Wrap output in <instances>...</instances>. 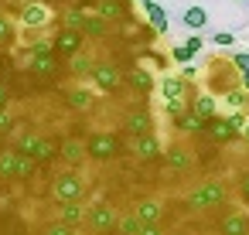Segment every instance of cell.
<instances>
[{
  "mask_svg": "<svg viewBox=\"0 0 249 235\" xmlns=\"http://www.w3.org/2000/svg\"><path fill=\"white\" fill-rule=\"evenodd\" d=\"M28 68L35 75H58L62 65H58V55H55L52 41H38V45L28 48Z\"/></svg>",
  "mask_w": 249,
  "mask_h": 235,
  "instance_id": "1",
  "label": "cell"
},
{
  "mask_svg": "<svg viewBox=\"0 0 249 235\" xmlns=\"http://www.w3.org/2000/svg\"><path fill=\"white\" fill-rule=\"evenodd\" d=\"M86 194V181L79 177V174H62V177H55L52 181V198L62 204V201H79Z\"/></svg>",
  "mask_w": 249,
  "mask_h": 235,
  "instance_id": "2",
  "label": "cell"
},
{
  "mask_svg": "<svg viewBox=\"0 0 249 235\" xmlns=\"http://www.w3.org/2000/svg\"><path fill=\"white\" fill-rule=\"evenodd\" d=\"M86 153L96 160V164H106L120 153V140L113 133H92V140L86 143Z\"/></svg>",
  "mask_w": 249,
  "mask_h": 235,
  "instance_id": "3",
  "label": "cell"
},
{
  "mask_svg": "<svg viewBox=\"0 0 249 235\" xmlns=\"http://www.w3.org/2000/svg\"><path fill=\"white\" fill-rule=\"evenodd\" d=\"M52 48H55V55H58V58H69V55H75V51H82V48H86V34H82V31H75V28H62V31H55Z\"/></svg>",
  "mask_w": 249,
  "mask_h": 235,
  "instance_id": "4",
  "label": "cell"
},
{
  "mask_svg": "<svg viewBox=\"0 0 249 235\" xmlns=\"http://www.w3.org/2000/svg\"><path fill=\"white\" fill-rule=\"evenodd\" d=\"M222 201H225V187L218 181H208V184H201V187H195L188 194V204L191 208H218Z\"/></svg>",
  "mask_w": 249,
  "mask_h": 235,
  "instance_id": "5",
  "label": "cell"
},
{
  "mask_svg": "<svg viewBox=\"0 0 249 235\" xmlns=\"http://www.w3.org/2000/svg\"><path fill=\"white\" fill-rule=\"evenodd\" d=\"M116 221H120V211H116L113 204H96V208H89V215H86V225H92V228L103 232V235L116 232Z\"/></svg>",
  "mask_w": 249,
  "mask_h": 235,
  "instance_id": "6",
  "label": "cell"
},
{
  "mask_svg": "<svg viewBox=\"0 0 249 235\" xmlns=\"http://www.w3.org/2000/svg\"><path fill=\"white\" fill-rule=\"evenodd\" d=\"M89 79H96V85H99L103 92H116V89L123 85V75H120L116 65H96Z\"/></svg>",
  "mask_w": 249,
  "mask_h": 235,
  "instance_id": "7",
  "label": "cell"
},
{
  "mask_svg": "<svg viewBox=\"0 0 249 235\" xmlns=\"http://www.w3.org/2000/svg\"><path fill=\"white\" fill-rule=\"evenodd\" d=\"M212 143H229V140H235L239 133L229 126V119H222V116H212V119H205V130H201Z\"/></svg>",
  "mask_w": 249,
  "mask_h": 235,
  "instance_id": "8",
  "label": "cell"
},
{
  "mask_svg": "<svg viewBox=\"0 0 249 235\" xmlns=\"http://www.w3.org/2000/svg\"><path fill=\"white\" fill-rule=\"evenodd\" d=\"M133 153H137V160H157L164 150H160V143H157V136H154V130L150 133H140V136H133Z\"/></svg>",
  "mask_w": 249,
  "mask_h": 235,
  "instance_id": "9",
  "label": "cell"
},
{
  "mask_svg": "<svg viewBox=\"0 0 249 235\" xmlns=\"http://www.w3.org/2000/svg\"><path fill=\"white\" fill-rule=\"evenodd\" d=\"M82 157H86V143H82V136H69L65 143H58V160H65L69 167H79Z\"/></svg>",
  "mask_w": 249,
  "mask_h": 235,
  "instance_id": "10",
  "label": "cell"
},
{
  "mask_svg": "<svg viewBox=\"0 0 249 235\" xmlns=\"http://www.w3.org/2000/svg\"><path fill=\"white\" fill-rule=\"evenodd\" d=\"M86 215H89V208L82 204V198L79 201H62L58 204V221H65V225H86Z\"/></svg>",
  "mask_w": 249,
  "mask_h": 235,
  "instance_id": "11",
  "label": "cell"
},
{
  "mask_svg": "<svg viewBox=\"0 0 249 235\" xmlns=\"http://www.w3.org/2000/svg\"><path fill=\"white\" fill-rule=\"evenodd\" d=\"M123 130H126V133H133V136H140V133H150V130H154V123H150V113H147V109H130V113L123 116Z\"/></svg>",
  "mask_w": 249,
  "mask_h": 235,
  "instance_id": "12",
  "label": "cell"
},
{
  "mask_svg": "<svg viewBox=\"0 0 249 235\" xmlns=\"http://www.w3.org/2000/svg\"><path fill=\"white\" fill-rule=\"evenodd\" d=\"M96 14L113 24V21H126V4L123 0H96Z\"/></svg>",
  "mask_w": 249,
  "mask_h": 235,
  "instance_id": "13",
  "label": "cell"
},
{
  "mask_svg": "<svg viewBox=\"0 0 249 235\" xmlns=\"http://www.w3.org/2000/svg\"><path fill=\"white\" fill-rule=\"evenodd\" d=\"M21 24H28V28H45V24H52V14H48L45 4H28V7L21 11Z\"/></svg>",
  "mask_w": 249,
  "mask_h": 235,
  "instance_id": "14",
  "label": "cell"
},
{
  "mask_svg": "<svg viewBox=\"0 0 249 235\" xmlns=\"http://www.w3.org/2000/svg\"><path fill=\"white\" fill-rule=\"evenodd\" d=\"M164 167L174 170V174H184V170H191V153L181 150V147H171V150L164 153Z\"/></svg>",
  "mask_w": 249,
  "mask_h": 235,
  "instance_id": "15",
  "label": "cell"
},
{
  "mask_svg": "<svg viewBox=\"0 0 249 235\" xmlns=\"http://www.w3.org/2000/svg\"><path fill=\"white\" fill-rule=\"evenodd\" d=\"M133 215L147 225V221H160L164 218V204L160 201H154V198H147V201H137L133 204Z\"/></svg>",
  "mask_w": 249,
  "mask_h": 235,
  "instance_id": "16",
  "label": "cell"
},
{
  "mask_svg": "<svg viewBox=\"0 0 249 235\" xmlns=\"http://www.w3.org/2000/svg\"><path fill=\"white\" fill-rule=\"evenodd\" d=\"M160 92H164V99H184V96H188V79H181V75H164V79H160Z\"/></svg>",
  "mask_w": 249,
  "mask_h": 235,
  "instance_id": "17",
  "label": "cell"
},
{
  "mask_svg": "<svg viewBox=\"0 0 249 235\" xmlns=\"http://www.w3.org/2000/svg\"><path fill=\"white\" fill-rule=\"evenodd\" d=\"M218 232H222V235H249V218H246V215H239V211H232V215H225V218H222Z\"/></svg>",
  "mask_w": 249,
  "mask_h": 235,
  "instance_id": "18",
  "label": "cell"
},
{
  "mask_svg": "<svg viewBox=\"0 0 249 235\" xmlns=\"http://www.w3.org/2000/svg\"><path fill=\"white\" fill-rule=\"evenodd\" d=\"M174 126H178V130H184V133H201V130H205V119H201L195 109H188V113L181 109V113L174 116Z\"/></svg>",
  "mask_w": 249,
  "mask_h": 235,
  "instance_id": "19",
  "label": "cell"
},
{
  "mask_svg": "<svg viewBox=\"0 0 249 235\" xmlns=\"http://www.w3.org/2000/svg\"><path fill=\"white\" fill-rule=\"evenodd\" d=\"M35 160H38V164H55V160H58V140L38 136V150H35Z\"/></svg>",
  "mask_w": 249,
  "mask_h": 235,
  "instance_id": "20",
  "label": "cell"
},
{
  "mask_svg": "<svg viewBox=\"0 0 249 235\" xmlns=\"http://www.w3.org/2000/svg\"><path fill=\"white\" fill-rule=\"evenodd\" d=\"M69 62H72V72L79 75V79H89L92 75V68H96V62L89 58V51L82 48V51H75V55H69Z\"/></svg>",
  "mask_w": 249,
  "mask_h": 235,
  "instance_id": "21",
  "label": "cell"
},
{
  "mask_svg": "<svg viewBox=\"0 0 249 235\" xmlns=\"http://www.w3.org/2000/svg\"><path fill=\"white\" fill-rule=\"evenodd\" d=\"M140 4H143V11H147V17H150V24H154V31H167L171 24H167V11H160L157 4H154V0H140Z\"/></svg>",
  "mask_w": 249,
  "mask_h": 235,
  "instance_id": "22",
  "label": "cell"
},
{
  "mask_svg": "<svg viewBox=\"0 0 249 235\" xmlns=\"http://www.w3.org/2000/svg\"><path fill=\"white\" fill-rule=\"evenodd\" d=\"M79 31H82L86 38H106V34H109V24H106V21H103V17L96 14V17H86Z\"/></svg>",
  "mask_w": 249,
  "mask_h": 235,
  "instance_id": "23",
  "label": "cell"
},
{
  "mask_svg": "<svg viewBox=\"0 0 249 235\" xmlns=\"http://www.w3.org/2000/svg\"><path fill=\"white\" fill-rule=\"evenodd\" d=\"M181 21L188 24V31H201V28L208 24V14H205V7H188Z\"/></svg>",
  "mask_w": 249,
  "mask_h": 235,
  "instance_id": "24",
  "label": "cell"
},
{
  "mask_svg": "<svg viewBox=\"0 0 249 235\" xmlns=\"http://www.w3.org/2000/svg\"><path fill=\"white\" fill-rule=\"evenodd\" d=\"M191 109H195L201 119H212V116H218V102H215L212 96H198V99L191 102Z\"/></svg>",
  "mask_w": 249,
  "mask_h": 235,
  "instance_id": "25",
  "label": "cell"
},
{
  "mask_svg": "<svg viewBox=\"0 0 249 235\" xmlns=\"http://www.w3.org/2000/svg\"><path fill=\"white\" fill-rule=\"evenodd\" d=\"M38 170V160L35 157H28V153H18V164H14V177L18 181H28L31 174Z\"/></svg>",
  "mask_w": 249,
  "mask_h": 235,
  "instance_id": "26",
  "label": "cell"
},
{
  "mask_svg": "<svg viewBox=\"0 0 249 235\" xmlns=\"http://www.w3.org/2000/svg\"><path fill=\"white\" fill-rule=\"evenodd\" d=\"M130 85H133L137 92H150V89H154V75H150L147 68H133V72H130Z\"/></svg>",
  "mask_w": 249,
  "mask_h": 235,
  "instance_id": "27",
  "label": "cell"
},
{
  "mask_svg": "<svg viewBox=\"0 0 249 235\" xmlns=\"http://www.w3.org/2000/svg\"><path fill=\"white\" fill-rule=\"evenodd\" d=\"M140 225H143V221H140V218L130 211V215H120V221H116V232H120V235H137V232H140Z\"/></svg>",
  "mask_w": 249,
  "mask_h": 235,
  "instance_id": "28",
  "label": "cell"
},
{
  "mask_svg": "<svg viewBox=\"0 0 249 235\" xmlns=\"http://www.w3.org/2000/svg\"><path fill=\"white\" fill-rule=\"evenodd\" d=\"M14 164H18V150H0V177H14Z\"/></svg>",
  "mask_w": 249,
  "mask_h": 235,
  "instance_id": "29",
  "label": "cell"
},
{
  "mask_svg": "<svg viewBox=\"0 0 249 235\" xmlns=\"http://www.w3.org/2000/svg\"><path fill=\"white\" fill-rule=\"evenodd\" d=\"M14 150H18V153L35 157V150H38V133H21V136H18V143H14Z\"/></svg>",
  "mask_w": 249,
  "mask_h": 235,
  "instance_id": "30",
  "label": "cell"
},
{
  "mask_svg": "<svg viewBox=\"0 0 249 235\" xmlns=\"http://www.w3.org/2000/svg\"><path fill=\"white\" fill-rule=\"evenodd\" d=\"M82 21H86V14H82V7H69V11H62V28H82Z\"/></svg>",
  "mask_w": 249,
  "mask_h": 235,
  "instance_id": "31",
  "label": "cell"
},
{
  "mask_svg": "<svg viewBox=\"0 0 249 235\" xmlns=\"http://www.w3.org/2000/svg\"><path fill=\"white\" fill-rule=\"evenodd\" d=\"M69 106H72V109H89V106H92V96H89L86 89H72V92H69Z\"/></svg>",
  "mask_w": 249,
  "mask_h": 235,
  "instance_id": "32",
  "label": "cell"
},
{
  "mask_svg": "<svg viewBox=\"0 0 249 235\" xmlns=\"http://www.w3.org/2000/svg\"><path fill=\"white\" fill-rule=\"evenodd\" d=\"M225 102L235 106V109L249 106V89H229V92H225Z\"/></svg>",
  "mask_w": 249,
  "mask_h": 235,
  "instance_id": "33",
  "label": "cell"
},
{
  "mask_svg": "<svg viewBox=\"0 0 249 235\" xmlns=\"http://www.w3.org/2000/svg\"><path fill=\"white\" fill-rule=\"evenodd\" d=\"M232 62H235V68L242 72V85L249 89V51H235V55H232Z\"/></svg>",
  "mask_w": 249,
  "mask_h": 235,
  "instance_id": "34",
  "label": "cell"
},
{
  "mask_svg": "<svg viewBox=\"0 0 249 235\" xmlns=\"http://www.w3.org/2000/svg\"><path fill=\"white\" fill-rule=\"evenodd\" d=\"M11 38H14V24H11V17L0 14V45H7Z\"/></svg>",
  "mask_w": 249,
  "mask_h": 235,
  "instance_id": "35",
  "label": "cell"
},
{
  "mask_svg": "<svg viewBox=\"0 0 249 235\" xmlns=\"http://www.w3.org/2000/svg\"><path fill=\"white\" fill-rule=\"evenodd\" d=\"M171 58L181 62V65H188V62L195 58V51H188V45H178V48H171Z\"/></svg>",
  "mask_w": 249,
  "mask_h": 235,
  "instance_id": "36",
  "label": "cell"
},
{
  "mask_svg": "<svg viewBox=\"0 0 249 235\" xmlns=\"http://www.w3.org/2000/svg\"><path fill=\"white\" fill-rule=\"evenodd\" d=\"M45 235H72V225L55 221V225H48V228H45Z\"/></svg>",
  "mask_w": 249,
  "mask_h": 235,
  "instance_id": "37",
  "label": "cell"
},
{
  "mask_svg": "<svg viewBox=\"0 0 249 235\" xmlns=\"http://www.w3.org/2000/svg\"><path fill=\"white\" fill-rule=\"evenodd\" d=\"M164 109H167V116H178L184 109V99H164Z\"/></svg>",
  "mask_w": 249,
  "mask_h": 235,
  "instance_id": "38",
  "label": "cell"
},
{
  "mask_svg": "<svg viewBox=\"0 0 249 235\" xmlns=\"http://www.w3.org/2000/svg\"><path fill=\"white\" fill-rule=\"evenodd\" d=\"M137 235H164V232H160V225H157V221H147V225H140V232H137Z\"/></svg>",
  "mask_w": 249,
  "mask_h": 235,
  "instance_id": "39",
  "label": "cell"
},
{
  "mask_svg": "<svg viewBox=\"0 0 249 235\" xmlns=\"http://www.w3.org/2000/svg\"><path fill=\"white\" fill-rule=\"evenodd\" d=\"M229 126H232L235 133H242V126H246V119H242V113H232V116H229Z\"/></svg>",
  "mask_w": 249,
  "mask_h": 235,
  "instance_id": "40",
  "label": "cell"
},
{
  "mask_svg": "<svg viewBox=\"0 0 249 235\" xmlns=\"http://www.w3.org/2000/svg\"><path fill=\"white\" fill-rule=\"evenodd\" d=\"M215 45L229 48V45H232V34H229V31H218V34H215Z\"/></svg>",
  "mask_w": 249,
  "mask_h": 235,
  "instance_id": "41",
  "label": "cell"
},
{
  "mask_svg": "<svg viewBox=\"0 0 249 235\" xmlns=\"http://www.w3.org/2000/svg\"><path fill=\"white\" fill-rule=\"evenodd\" d=\"M0 130H11V113H7V106L0 109Z\"/></svg>",
  "mask_w": 249,
  "mask_h": 235,
  "instance_id": "42",
  "label": "cell"
},
{
  "mask_svg": "<svg viewBox=\"0 0 249 235\" xmlns=\"http://www.w3.org/2000/svg\"><path fill=\"white\" fill-rule=\"evenodd\" d=\"M184 45H188V51H195V55H198V51H201V38H188V41H184Z\"/></svg>",
  "mask_w": 249,
  "mask_h": 235,
  "instance_id": "43",
  "label": "cell"
},
{
  "mask_svg": "<svg viewBox=\"0 0 249 235\" xmlns=\"http://www.w3.org/2000/svg\"><path fill=\"white\" fill-rule=\"evenodd\" d=\"M4 106H7V82L0 79V109H4Z\"/></svg>",
  "mask_w": 249,
  "mask_h": 235,
  "instance_id": "44",
  "label": "cell"
},
{
  "mask_svg": "<svg viewBox=\"0 0 249 235\" xmlns=\"http://www.w3.org/2000/svg\"><path fill=\"white\" fill-rule=\"evenodd\" d=\"M242 198H246V201H249V174H246V177H242Z\"/></svg>",
  "mask_w": 249,
  "mask_h": 235,
  "instance_id": "45",
  "label": "cell"
},
{
  "mask_svg": "<svg viewBox=\"0 0 249 235\" xmlns=\"http://www.w3.org/2000/svg\"><path fill=\"white\" fill-rule=\"evenodd\" d=\"M242 136H246V140H249V126H242Z\"/></svg>",
  "mask_w": 249,
  "mask_h": 235,
  "instance_id": "46",
  "label": "cell"
},
{
  "mask_svg": "<svg viewBox=\"0 0 249 235\" xmlns=\"http://www.w3.org/2000/svg\"><path fill=\"white\" fill-rule=\"evenodd\" d=\"M0 143H4V130H0Z\"/></svg>",
  "mask_w": 249,
  "mask_h": 235,
  "instance_id": "47",
  "label": "cell"
},
{
  "mask_svg": "<svg viewBox=\"0 0 249 235\" xmlns=\"http://www.w3.org/2000/svg\"><path fill=\"white\" fill-rule=\"evenodd\" d=\"M133 4H137V0H133Z\"/></svg>",
  "mask_w": 249,
  "mask_h": 235,
  "instance_id": "48",
  "label": "cell"
},
{
  "mask_svg": "<svg viewBox=\"0 0 249 235\" xmlns=\"http://www.w3.org/2000/svg\"><path fill=\"white\" fill-rule=\"evenodd\" d=\"M239 4H242V0H239Z\"/></svg>",
  "mask_w": 249,
  "mask_h": 235,
  "instance_id": "49",
  "label": "cell"
}]
</instances>
